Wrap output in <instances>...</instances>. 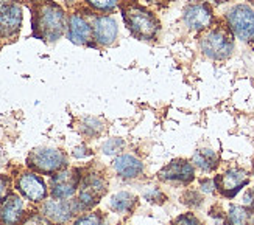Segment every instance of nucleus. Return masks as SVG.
I'll list each match as a JSON object with an SVG mask.
<instances>
[{
    "label": "nucleus",
    "mask_w": 254,
    "mask_h": 225,
    "mask_svg": "<svg viewBox=\"0 0 254 225\" xmlns=\"http://www.w3.org/2000/svg\"><path fill=\"white\" fill-rule=\"evenodd\" d=\"M124 20L128 30L134 35L137 39L150 41L154 39L158 35L159 24L150 11L142 8L139 5H129L124 9Z\"/></svg>",
    "instance_id": "f257e3e1"
},
{
    "label": "nucleus",
    "mask_w": 254,
    "mask_h": 225,
    "mask_svg": "<svg viewBox=\"0 0 254 225\" xmlns=\"http://www.w3.org/2000/svg\"><path fill=\"white\" fill-rule=\"evenodd\" d=\"M200 47L207 58L215 61L228 59L234 50L233 35L228 30L220 27L207 30L200 39Z\"/></svg>",
    "instance_id": "f03ea898"
},
{
    "label": "nucleus",
    "mask_w": 254,
    "mask_h": 225,
    "mask_svg": "<svg viewBox=\"0 0 254 225\" xmlns=\"http://www.w3.org/2000/svg\"><path fill=\"white\" fill-rule=\"evenodd\" d=\"M231 33L244 42L254 41V11L248 5H236L226 14Z\"/></svg>",
    "instance_id": "7ed1b4c3"
},
{
    "label": "nucleus",
    "mask_w": 254,
    "mask_h": 225,
    "mask_svg": "<svg viewBox=\"0 0 254 225\" xmlns=\"http://www.w3.org/2000/svg\"><path fill=\"white\" fill-rule=\"evenodd\" d=\"M42 38L49 41H57L65 30V16L63 9L57 5H46L38 16V27Z\"/></svg>",
    "instance_id": "20e7f679"
},
{
    "label": "nucleus",
    "mask_w": 254,
    "mask_h": 225,
    "mask_svg": "<svg viewBox=\"0 0 254 225\" xmlns=\"http://www.w3.org/2000/svg\"><path fill=\"white\" fill-rule=\"evenodd\" d=\"M28 166L44 174L58 173L65 166V155L55 148H39L30 154Z\"/></svg>",
    "instance_id": "39448f33"
},
{
    "label": "nucleus",
    "mask_w": 254,
    "mask_h": 225,
    "mask_svg": "<svg viewBox=\"0 0 254 225\" xmlns=\"http://www.w3.org/2000/svg\"><path fill=\"white\" fill-rule=\"evenodd\" d=\"M215 188L226 197H234L239 191L248 185V173L240 168H231L225 174L218 176L215 180Z\"/></svg>",
    "instance_id": "423d86ee"
},
{
    "label": "nucleus",
    "mask_w": 254,
    "mask_h": 225,
    "mask_svg": "<svg viewBox=\"0 0 254 225\" xmlns=\"http://www.w3.org/2000/svg\"><path fill=\"white\" fill-rule=\"evenodd\" d=\"M105 191H106V183L100 176L91 174L84 177L80 183V196H78L80 205L83 208L94 207L105 194Z\"/></svg>",
    "instance_id": "0eeeda50"
},
{
    "label": "nucleus",
    "mask_w": 254,
    "mask_h": 225,
    "mask_svg": "<svg viewBox=\"0 0 254 225\" xmlns=\"http://www.w3.org/2000/svg\"><path fill=\"white\" fill-rule=\"evenodd\" d=\"M80 183L78 171L64 170L58 171L52 179V196L55 199H69L75 194Z\"/></svg>",
    "instance_id": "6e6552de"
},
{
    "label": "nucleus",
    "mask_w": 254,
    "mask_h": 225,
    "mask_svg": "<svg viewBox=\"0 0 254 225\" xmlns=\"http://www.w3.org/2000/svg\"><path fill=\"white\" fill-rule=\"evenodd\" d=\"M22 25V9L11 2H0V36L8 38L19 31Z\"/></svg>",
    "instance_id": "1a4fd4ad"
},
{
    "label": "nucleus",
    "mask_w": 254,
    "mask_h": 225,
    "mask_svg": "<svg viewBox=\"0 0 254 225\" xmlns=\"http://www.w3.org/2000/svg\"><path fill=\"white\" fill-rule=\"evenodd\" d=\"M195 177V171L192 163L186 160H173L167 166H164L159 179L164 182H172V183H189Z\"/></svg>",
    "instance_id": "9d476101"
},
{
    "label": "nucleus",
    "mask_w": 254,
    "mask_h": 225,
    "mask_svg": "<svg viewBox=\"0 0 254 225\" xmlns=\"http://www.w3.org/2000/svg\"><path fill=\"white\" fill-rule=\"evenodd\" d=\"M184 24L195 31L206 30L212 24V11L206 3L189 5L184 11Z\"/></svg>",
    "instance_id": "9b49d317"
},
{
    "label": "nucleus",
    "mask_w": 254,
    "mask_h": 225,
    "mask_svg": "<svg viewBox=\"0 0 254 225\" xmlns=\"http://www.w3.org/2000/svg\"><path fill=\"white\" fill-rule=\"evenodd\" d=\"M119 27L114 17L111 16H98L94 20L92 35L97 44L100 45H111L117 39Z\"/></svg>",
    "instance_id": "f8f14e48"
},
{
    "label": "nucleus",
    "mask_w": 254,
    "mask_h": 225,
    "mask_svg": "<svg viewBox=\"0 0 254 225\" xmlns=\"http://www.w3.org/2000/svg\"><path fill=\"white\" fill-rule=\"evenodd\" d=\"M17 188L22 194H24L31 202H41L47 196V188L44 180L38 177L36 174H24L20 176Z\"/></svg>",
    "instance_id": "ddd939ff"
},
{
    "label": "nucleus",
    "mask_w": 254,
    "mask_h": 225,
    "mask_svg": "<svg viewBox=\"0 0 254 225\" xmlns=\"http://www.w3.org/2000/svg\"><path fill=\"white\" fill-rule=\"evenodd\" d=\"M24 213L22 199L16 194H9L0 205V221L5 225H16Z\"/></svg>",
    "instance_id": "4468645a"
},
{
    "label": "nucleus",
    "mask_w": 254,
    "mask_h": 225,
    "mask_svg": "<svg viewBox=\"0 0 254 225\" xmlns=\"http://www.w3.org/2000/svg\"><path fill=\"white\" fill-rule=\"evenodd\" d=\"M67 36L73 44H78V45L89 44L91 38L94 36L92 35V27L87 24L86 19H83L81 16L73 14L69 19V33H67Z\"/></svg>",
    "instance_id": "2eb2a0df"
},
{
    "label": "nucleus",
    "mask_w": 254,
    "mask_h": 225,
    "mask_svg": "<svg viewBox=\"0 0 254 225\" xmlns=\"http://www.w3.org/2000/svg\"><path fill=\"white\" fill-rule=\"evenodd\" d=\"M114 170L116 173L124 177V179H134L142 174L143 171V163L137 159V157L131 154H124L117 157L114 160Z\"/></svg>",
    "instance_id": "dca6fc26"
},
{
    "label": "nucleus",
    "mask_w": 254,
    "mask_h": 225,
    "mask_svg": "<svg viewBox=\"0 0 254 225\" xmlns=\"http://www.w3.org/2000/svg\"><path fill=\"white\" fill-rule=\"evenodd\" d=\"M44 216H47L50 221L57 222V224H64L67 222L72 216V208L67 202H61V200H49L44 204L42 208Z\"/></svg>",
    "instance_id": "f3484780"
},
{
    "label": "nucleus",
    "mask_w": 254,
    "mask_h": 225,
    "mask_svg": "<svg viewBox=\"0 0 254 225\" xmlns=\"http://www.w3.org/2000/svg\"><path fill=\"white\" fill-rule=\"evenodd\" d=\"M226 225H254V216L250 210L239 205H233L228 213Z\"/></svg>",
    "instance_id": "a211bd4d"
},
{
    "label": "nucleus",
    "mask_w": 254,
    "mask_h": 225,
    "mask_svg": "<svg viewBox=\"0 0 254 225\" xmlns=\"http://www.w3.org/2000/svg\"><path fill=\"white\" fill-rule=\"evenodd\" d=\"M193 163L195 166L200 168L201 171H212L215 170V166H217V162H218V157L214 151L211 149H198L195 154H193Z\"/></svg>",
    "instance_id": "6ab92c4d"
},
{
    "label": "nucleus",
    "mask_w": 254,
    "mask_h": 225,
    "mask_svg": "<svg viewBox=\"0 0 254 225\" xmlns=\"http://www.w3.org/2000/svg\"><path fill=\"white\" fill-rule=\"evenodd\" d=\"M109 205H111V208L116 213H128V211H131L132 205H134V197H132L129 193L122 191V193H117L111 197Z\"/></svg>",
    "instance_id": "aec40b11"
},
{
    "label": "nucleus",
    "mask_w": 254,
    "mask_h": 225,
    "mask_svg": "<svg viewBox=\"0 0 254 225\" xmlns=\"http://www.w3.org/2000/svg\"><path fill=\"white\" fill-rule=\"evenodd\" d=\"M124 148V140H120V138H109L105 144H103V154L106 155H114L117 152H120Z\"/></svg>",
    "instance_id": "412c9836"
},
{
    "label": "nucleus",
    "mask_w": 254,
    "mask_h": 225,
    "mask_svg": "<svg viewBox=\"0 0 254 225\" xmlns=\"http://www.w3.org/2000/svg\"><path fill=\"white\" fill-rule=\"evenodd\" d=\"M87 2H89L95 9L105 11V13L116 9L117 5H119V0H87Z\"/></svg>",
    "instance_id": "4be33fe9"
},
{
    "label": "nucleus",
    "mask_w": 254,
    "mask_h": 225,
    "mask_svg": "<svg viewBox=\"0 0 254 225\" xmlns=\"http://www.w3.org/2000/svg\"><path fill=\"white\" fill-rule=\"evenodd\" d=\"M75 225H102V219L98 215L91 213V215H84L80 219H76Z\"/></svg>",
    "instance_id": "5701e85b"
},
{
    "label": "nucleus",
    "mask_w": 254,
    "mask_h": 225,
    "mask_svg": "<svg viewBox=\"0 0 254 225\" xmlns=\"http://www.w3.org/2000/svg\"><path fill=\"white\" fill-rule=\"evenodd\" d=\"M173 225H201V224L193 215H184L176 219Z\"/></svg>",
    "instance_id": "b1692460"
},
{
    "label": "nucleus",
    "mask_w": 254,
    "mask_h": 225,
    "mask_svg": "<svg viewBox=\"0 0 254 225\" xmlns=\"http://www.w3.org/2000/svg\"><path fill=\"white\" fill-rule=\"evenodd\" d=\"M145 199L148 200V202H153V204H158V202H162V200H159V199H164V194L161 193L159 189H150L148 193H145Z\"/></svg>",
    "instance_id": "393cba45"
},
{
    "label": "nucleus",
    "mask_w": 254,
    "mask_h": 225,
    "mask_svg": "<svg viewBox=\"0 0 254 225\" xmlns=\"http://www.w3.org/2000/svg\"><path fill=\"white\" fill-rule=\"evenodd\" d=\"M24 225H49V222L44 219L42 216H39V215H35V216H30L25 222H24Z\"/></svg>",
    "instance_id": "a878e982"
},
{
    "label": "nucleus",
    "mask_w": 254,
    "mask_h": 225,
    "mask_svg": "<svg viewBox=\"0 0 254 225\" xmlns=\"http://www.w3.org/2000/svg\"><path fill=\"white\" fill-rule=\"evenodd\" d=\"M200 186H201V189L204 191V193H212L214 188H215V182H214V180H201Z\"/></svg>",
    "instance_id": "bb28decb"
},
{
    "label": "nucleus",
    "mask_w": 254,
    "mask_h": 225,
    "mask_svg": "<svg viewBox=\"0 0 254 225\" xmlns=\"http://www.w3.org/2000/svg\"><path fill=\"white\" fill-rule=\"evenodd\" d=\"M8 179L5 177H0V200H2L6 196V191H8Z\"/></svg>",
    "instance_id": "cd10ccee"
},
{
    "label": "nucleus",
    "mask_w": 254,
    "mask_h": 225,
    "mask_svg": "<svg viewBox=\"0 0 254 225\" xmlns=\"http://www.w3.org/2000/svg\"><path fill=\"white\" fill-rule=\"evenodd\" d=\"M204 2H207V3H222L223 0H204Z\"/></svg>",
    "instance_id": "c85d7f7f"
},
{
    "label": "nucleus",
    "mask_w": 254,
    "mask_h": 225,
    "mask_svg": "<svg viewBox=\"0 0 254 225\" xmlns=\"http://www.w3.org/2000/svg\"><path fill=\"white\" fill-rule=\"evenodd\" d=\"M251 208H253V210H254V202H253V205H251Z\"/></svg>",
    "instance_id": "c756f323"
},
{
    "label": "nucleus",
    "mask_w": 254,
    "mask_h": 225,
    "mask_svg": "<svg viewBox=\"0 0 254 225\" xmlns=\"http://www.w3.org/2000/svg\"><path fill=\"white\" fill-rule=\"evenodd\" d=\"M150 2H156V0H150Z\"/></svg>",
    "instance_id": "7c9ffc66"
},
{
    "label": "nucleus",
    "mask_w": 254,
    "mask_h": 225,
    "mask_svg": "<svg viewBox=\"0 0 254 225\" xmlns=\"http://www.w3.org/2000/svg\"><path fill=\"white\" fill-rule=\"evenodd\" d=\"M253 174H254V171H253Z\"/></svg>",
    "instance_id": "2f4dec72"
},
{
    "label": "nucleus",
    "mask_w": 254,
    "mask_h": 225,
    "mask_svg": "<svg viewBox=\"0 0 254 225\" xmlns=\"http://www.w3.org/2000/svg\"><path fill=\"white\" fill-rule=\"evenodd\" d=\"M253 2H254V0H253Z\"/></svg>",
    "instance_id": "473e14b6"
}]
</instances>
